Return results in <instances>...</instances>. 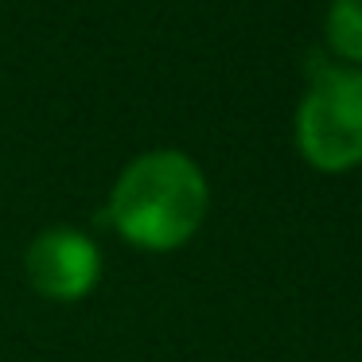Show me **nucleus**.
Listing matches in <instances>:
<instances>
[{
    "label": "nucleus",
    "instance_id": "1",
    "mask_svg": "<svg viewBox=\"0 0 362 362\" xmlns=\"http://www.w3.org/2000/svg\"><path fill=\"white\" fill-rule=\"evenodd\" d=\"M211 183L183 148H148L117 172L105 199V218L121 242L144 253L183 250L203 230Z\"/></svg>",
    "mask_w": 362,
    "mask_h": 362
},
{
    "label": "nucleus",
    "instance_id": "2",
    "mask_svg": "<svg viewBox=\"0 0 362 362\" xmlns=\"http://www.w3.org/2000/svg\"><path fill=\"white\" fill-rule=\"evenodd\" d=\"M292 141L308 168L343 175L362 164V71L323 66L292 117Z\"/></svg>",
    "mask_w": 362,
    "mask_h": 362
},
{
    "label": "nucleus",
    "instance_id": "3",
    "mask_svg": "<svg viewBox=\"0 0 362 362\" xmlns=\"http://www.w3.org/2000/svg\"><path fill=\"white\" fill-rule=\"evenodd\" d=\"M24 273H28V284L43 300L74 304V300H86L98 288L105 261L90 234H82L74 226H47L28 242Z\"/></svg>",
    "mask_w": 362,
    "mask_h": 362
},
{
    "label": "nucleus",
    "instance_id": "4",
    "mask_svg": "<svg viewBox=\"0 0 362 362\" xmlns=\"http://www.w3.org/2000/svg\"><path fill=\"white\" fill-rule=\"evenodd\" d=\"M323 40L343 66L362 71V0H331L323 16Z\"/></svg>",
    "mask_w": 362,
    "mask_h": 362
}]
</instances>
